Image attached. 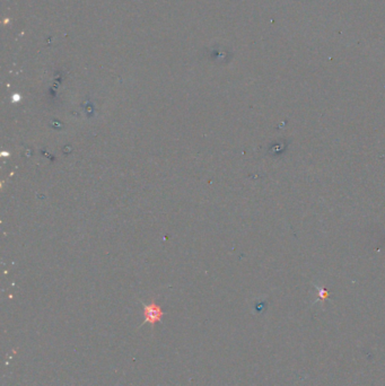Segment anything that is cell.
Masks as SVG:
<instances>
[{
  "mask_svg": "<svg viewBox=\"0 0 385 386\" xmlns=\"http://www.w3.org/2000/svg\"><path fill=\"white\" fill-rule=\"evenodd\" d=\"M144 315H145V322L149 323L151 325H154L155 323H157L162 320L163 310L158 306V305H156L155 303H151L144 306Z\"/></svg>",
  "mask_w": 385,
  "mask_h": 386,
  "instance_id": "1",
  "label": "cell"
}]
</instances>
